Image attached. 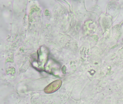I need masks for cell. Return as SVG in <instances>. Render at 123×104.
<instances>
[{
	"instance_id": "obj_1",
	"label": "cell",
	"mask_w": 123,
	"mask_h": 104,
	"mask_svg": "<svg viewBox=\"0 0 123 104\" xmlns=\"http://www.w3.org/2000/svg\"><path fill=\"white\" fill-rule=\"evenodd\" d=\"M61 80L54 81L49 84L44 89V91L46 93H51L56 91L59 89L62 85Z\"/></svg>"
}]
</instances>
